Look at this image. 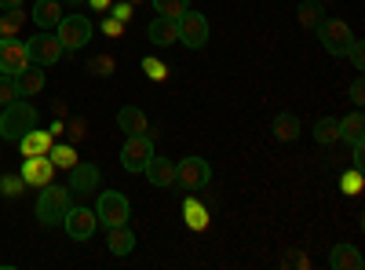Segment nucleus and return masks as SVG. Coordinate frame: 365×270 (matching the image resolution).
<instances>
[{
    "label": "nucleus",
    "instance_id": "nucleus-1",
    "mask_svg": "<svg viewBox=\"0 0 365 270\" xmlns=\"http://www.w3.org/2000/svg\"><path fill=\"white\" fill-rule=\"evenodd\" d=\"M70 204H73L70 187L44 183V187H41V197H37V223H41V227H63Z\"/></svg>",
    "mask_w": 365,
    "mask_h": 270
},
{
    "label": "nucleus",
    "instance_id": "nucleus-2",
    "mask_svg": "<svg viewBox=\"0 0 365 270\" xmlns=\"http://www.w3.org/2000/svg\"><path fill=\"white\" fill-rule=\"evenodd\" d=\"M29 128H37V110L15 99L8 106H0V139H8V142H19Z\"/></svg>",
    "mask_w": 365,
    "mask_h": 270
},
{
    "label": "nucleus",
    "instance_id": "nucleus-3",
    "mask_svg": "<svg viewBox=\"0 0 365 270\" xmlns=\"http://www.w3.org/2000/svg\"><path fill=\"white\" fill-rule=\"evenodd\" d=\"M91 33H96V26H91V19H84L81 11L63 15V19H58V26H55V37L63 41L66 51H81L91 41Z\"/></svg>",
    "mask_w": 365,
    "mask_h": 270
},
{
    "label": "nucleus",
    "instance_id": "nucleus-4",
    "mask_svg": "<svg viewBox=\"0 0 365 270\" xmlns=\"http://www.w3.org/2000/svg\"><path fill=\"white\" fill-rule=\"evenodd\" d=\"M96 219L103 227H120V223H128L132 219V204L125 194H117V190H103L99 201H96Z\"/></svg>",
    "mask_w": 365,
    "mask_h": 270
},
{
    "label": "nucleus",
    "instance_id": "nucleus-5",
    "mask_svg": "<svg viewBox=\"0 0 365 270\" xmlns=\"http://www.w3.org/2000/svg\"><path fill=\"white\" fill-rule=\"evenodd\" d=\"M318 41H322V48L329 51V55H344L347 51V44L354 41V33H351V26L344 22V19H318Z\"/></svg>",
    "mask_w": 365,
    "mask_h": 270
},
{
    "label": "nucleus",
    "instance_id": "nucleus-6",
    "mask_svg": "<svg viewBox=\"0 0 365 270\" xmlns=\"http://www.w3.org/2000/svg\"><path fill=\"white\" fill-rule=\"evenodd\" d=\"M26 55H29V63H34V66H55L58 58L66 55V48H63V41H58L55 33L44 29V33L26 41Z\"/></svg>",
    "mask_w": 365,
    "mask_h": 270
},
{
    "label": "nucleus",
    "instance_id": "nucleus-7",
    "mask_svg": "<svg viewBox=\"0 0 365 270\" xmlns=\"http://www.w3.org/2000/svg\"><path fill=\"white\" fill-rule=\"evenodd\" d=\"M208 179H212V168L205 157H182L175 165V187L182 190H205Z\"/></svg>",
    "mask_w": 365,
    "mask_h": 270
},
{
    "label": "nucleus",
    "instance_id": "nucleus-8",
    "mask_svg": "<svg viewBox=\"0 0 365 270\" xmlns=\"http://www.w3.org/2000/svg\"><path fill=\"white\" fill-rule=\"evenodd\" d=\"M150 157H154V139L150 135H128L125 150H120V165H125V172L139 175L150 165Z\"/></svg>",
    "mask_w": 365,
    "mask_h": 270
},
{
    "label": "nucleus",
    "instance_id": "nucleus-9",
    "mask_svg": "<svg viewBox=\"0 0 365 270\" xmlns=\"http://www.w3.org/2000/svg\"><path fill=\"white\" fill-rule=\"evenodd\" d=\"M175 26H179V44H187V48H205L208 44V19L201 11L187 8L175 19Z\"/></svg>",
    "mask_w": 365,
    "mask_h": 270
},
{
    "label": "nucleus",
    "instance_id": "nucleus-10",
    "mask_svg": "<svg viewBox=\"0 0 365 270\" xmlns=\"http://www.w3.org/2000/svg\"><path fill=\"white\" fill-rule=\"evenodd\" d=\"M96 208H84V204H70V212H66V219H63V227H66V234L73 237V242H88L91 234H96Z\"/></svg>",
    "mask_w": 365,
    "mask_h": 270
},
{
    "label": "nucleus",
    "instance_id": "nucleus-11",
    "mask_svg": "<svg viewBox=\"0 0 365 270\" xmlns=\"http://www.w3.org/2000/svg\"><path fill=\"white\" fill-rule=\"evenodd\" d=\"M29 66V55H26V44L15 41V37H0V73H22Z\"/></svg>",
    "mask_w": 365,
    "mask_h": 270
},
{
    "label": "nucleus",
    "instance_id": "nucleus-12",
    "mask_svg": "<svg viewBox=\"0 0 365 270\" xmlns=\"http://www.w3.org/2000/svg\"><path fill=\"white\" fill-rule=\"evenodd\" d=\"M22 179H26V187H44L55 179V165L48 154H37V157H26L22 161Z\"/></svg>",
    "mask_w": 365,
    "mask_h": 270
},
{
    "label": "nucleus",
    "instance_id": "nucleus-13",
    "mask_svg": "<svg viewBox=\"0 0 365 270\" xmlns=\"http://www.w3.org/2000/svg\"><path fill=\"white\" fill-rule=\"evenodd\" d=\"M99 183H103V175H99L96 165H73V168H70V194H77V197L96 194Z\"/></svg>",
    "mask_w": 365,
    "mask_h": 270
},
{
    "label": "nucleus",
    "instance_id": "nucleus-14",
    "mask_svg": "<svg viewBox=\"0 0 365 270\" xmlns=\"http://www.w3.org/2000/svg\"><path fill=\"white\" fill-rule=\"evenodd\" d=\"M146 37L154 41L158 48L179 44V26H175V19H168V15H158V19H150V26H146Z\"/></svg>",
    "mask_w": 365,
    "mask_h": 270
},
{
    "label": "nucleus",
    "instance_id": "nucleus-15",
    "mask_svg": "<svg viewBox=\"0 0 365 270\" xmlns=\"http://www.w3.org/2000/svg\"><path fill=\"white\" fill-rule=\"evenodd\" d=\"M143 175L150 179V183H154V187H161V190H172L175 187V165L168 161V157H150V165L143 168Z\"/></svg>",
    "mask_w": 365,
    "mask_h": 270
},
{
    "label": "nucleus",
    "instance_id": "nucleus-16",
    "mask_svg": "<svg viewBox=\"0 0 365 270\" xmlns=\"http://www.w3.org/2000/svg\"><path fill=\"white\" fill-rule=\"evenodd\" d=\"M117 128L125 132V135H146L150 132V121H146V113L139 106H120L117 110Z\"/></svg>",
    "mask_w": 365,
    "mask_h": 270
},
{
    "label": "nucleus",
    "instance_id": "nucleus-17",
    "mask_svg": "<svg viewBox=\"0 0 365 270\" xmlns=\"http://www.w3.org/2000/svg\"><path fill=\"white\" fill-rule=\"evenodd\" d=\"M15 88H19V99L37 95L41 88H44V66H34V63H29L22 73H15Z\"/></svg>",
    "mask_w": 365,
    "mask_h": 270
},
{
    "label": "nucleus",
    "instance_id": "nucleus-18",
    "mask_svg": "<svg viewBox=\"0 0 365 270\" xmlns=\"http://www.w3.org/2000/svg\"><path fill=\"white\" fill-rule=\"evenodd\" d=\"M106 245L113 256H128L135 249V234L128 223H120V227H106Z\"/></svg>",
    "mask_w": 365,
    "mask_h": 270
},
{
    "label": "nucleus",
    "instance_id": "nucleus-19",
    "mask_svg": "<svg viewBox=\"0 0 365 270\" xmlns=\"http://www.w3.org/2000/svg\"><path fill=\"white\" fill-rule=\"evenodd\" d=\"M29 15H34V22H37L41 29H55V26H58V19L66 15V8L58 4V0H37Z\"/></svg>",
    "mask_w": 365,
    "mask_h": 270
},
{
    "label": "nucleus",
    "instance_id": "nucleus-20",
    "mask_svg": "<svg viewBox=\"0 0 365 270\" xmlns=\"http://www.w3.org/2000/svg\"><path fill=\"white\" fill-rule=\"evenodd\" d=\"M19 150H22V157L48 154V150H51V132H44V128H29V132L19 139Z\"/></svg>",
    "mask_w": 365,
    "mask_h": 270
},
{
    "label": "nucleus",
    "instance_id": "nucleus-21",
    "mask_svg": "<svg viewBox=\"0 0 365 270\" xmlns=\"http://www.w3.org/2000/svg\"><path fill=\"white\" fill-rule=\"evenodd\" d=\"M182 223H187L190 230H197V234H201V230H208V223H212L208 208H205V204H201L194 194H190L187 201H182Z\"/></svg>",
    "mask_w": 365,
    "mask_h": 270
},
{
    "label": "nucleus",
    "instance_id": "nucleus-22",
    "mask_svg": "<svg viewBox=\"0 0 365 270\" xmlns=\"http://www.w3.org/2000/svg\"><path fill=\"white\" fill-rule=\"evenodd\" d=\"M329 266L332 270H361L365 266V256L354 249V245H336L329 256Z\"/></svg>",
    "mask_w": 365,
    "mask_h": 270
},
{
    "label": "nucleus",
    "instance_id": "nucleus-23",
    "mask_svg": "<svg viewBox=\"0 0 365 270\" xmlns=\"http://www.w3.org/2000/svg\"><path fill=\"white\" fill-rule=\"evenodd\" d=\"M274 139L278 142H296L299 139V117L296 113H278L274 117Z\"/></svg>",
    "mask_w": 365,
    "mask_h": 270
},
{
    "label": "nucleus",
    "instance_id": "nucleus-24",
    "mask_svg": "<svg viewBox=\"0 0 365 270\" xmlns=\"http://www.w3.org/2000/svg\"><path fill=\"white\" fill-rule=\"evenodd\" d=\"M314 142H322V146L340 142V117H322L314 125Z\"/></svg>",
    "mask_w": 365,
    "mask_h": 270
},
{
    "label": "nucleus",
    "instance_id": "nucleus-25",
    "mask_svg": "<svg viewBox=\"0 0 365 270\" xmlns=\"http://www.w3.org/2000/svg\"><path fill=\"white\" fill-rule=\"evenodd\" d=\"M340 139H347V142H358V139H365V117H361V110L347 113L344 121H340Z\"/></svg>",
    "mask_w": 365,
    "mask_h": 270
},
{
    "label": "nucleus",
    "instance_id": "nucleus-26",
    "mask_svg": "<svg viewBox=\"0 0 365 270\" xmlns=\"http://www.w3.org/2000/svg\"><path fill=\"white\" fill-rule=\"evenodd\" d=\"M48 157H51L55 168H66V172H70V168L77 165V150H73V142H51Z\"/></svg>",
    "mask_w": 365,
    "mask_h": 270
},
{
    "label": "nucleus",
    "instance_id": "nucleus-27",
    "mask_svg": "<svg viewBox=\"0 0 365 270\" xmlns=\"http://www.w3.org/2000/svg\"><path fill=\"white\" fill-rule=\"evenodd\" d=\"M22 22H26L22 8H4V15H0V37H15L22 29Z\"/></svg>",
    "mask_w": 365,
    "mask_h": 270
},
{
    "label": "nucleus",
    "instance_id": "nucleus-28",
    "mask_svg": "<svg viewBox=\"0 0 365 270\" xmlns=\"http://www.w3.org/2000/svg\"><path fill=\"white\" fill-rule=\"evenodd\" d=\"M361 187H365L361 168H347V172L340 175V190H344L347 197H358V194H361Z\"/></svg>",
    "mask_w": 365,
    "mask_h": 270
},
{
    "label": "nucleus",
    "instance_id": "nucleus-29",
    "mask_svg": "<svg viewBox=\"0 0 365 270\" xmlns=\"http://www.w3.org/2000/svg\"><path fill=\"white\" fill-rule=\"evenodd\" d=\"M150 4H154V11L158 15H168V19H179L182 11L190 8V0H150Z\"/></svg>",
    "mask_w": 365,
    "mask_h": 270
},
{
    "label": "nucleus",
    "instance_id": "nucleus-30",
    "mask_svg": "<svg viewBox=\"0 0 365 270\" xmlns=\"http://www.w3.org/2000/svg\"><path fill=\"white\" fill-rule=\"evenodd\" d=\"M318 19H322V4H314V0H303V4H299V26H303V29H314Z\"/></svg>",
    "mask_w": 365,
    "mask_h": 270
},
{
    "label": "nucleus",
    "instance_id": "nucleus-31",
    "mask_svg": "<svg viewBox=\"0 0 365 270\" xmlns=\"http://www.w3.org/2000/svg\"><path fill=\"white\" fill-rule=\"evenodd\" d=\"M143 73H146L150 81H165V77H168V66L161 63V58H154V55H146V58H143Z\"/></svg>",
    "mask_w": 365,
    "mask_h": 270
},
{
    "label": "nucleus",
    "instance_id": "nucleus-32",
    "mask_svg": "<svg viewBox=\"0 0 365 270\" xmlns=\"http://www.w3.org/2000/svg\"><path fill=\"white\" fill-rule=\"evenodd\" d=\"M22 190H26L22 175H0V194H4V197H19Z\"/></svg>",
    "mask_w": 365,
    "mask_h": 270
},
{
    "label": "nucleus",
    "instance_id": "nucleus-33",
    "mask_svg": "<svg viewBox=\"0 0 365 270\" xmlns=\"http://www.w3.org/2000/svg\"><path fill=\"white\" fill-rule=\"evenodd\" d=\"M19 99V88H15V77L11 73H0V106H8Z\"/></svg>",
    "mask_w": 365,
    "mask_h": 270
},
{
    "label": "nucleus",
    "instance_id": "nucleus-34",
    "mask_svg": "<svg viewBox=\"0 0 365 270\" xmlns=\"http://www.w3.org/2000/svg\"><path fill=\"white\" fill-rule=\"evenodd\" d=\"M344 55L351 58V66H354V70H365V44H361L358 37L347 44V51H344Z\"/></svg>",
    "mask_w": 365,
    "mask_h": 270
},
{
    "label": "nucleus",
    "instance_id": "nucleus-35",
    "mask_svg": "<svg viewBox=\"0 0 365 270\" xmlns=\"http://www.w3.org/2000/svg\"><path fill=\"white\" fill-rule=\"evenodd\" d=\"M88 70L96 73V77H110V73H113V58H110V55H96V58L88 63Z\"/></svg>",
    "mask_w": 365,
    "mask_h": 270
},
{
    "label": "nucleus",
    "instance_id": "nucleus-36",
    "mask_svg": "<svg viewBox=\"0 0 365 270\" xmlns=\"http://www.w3.org/2000/svg\"><path fill=\"white\" fill-rule=\"evenodd\" d=\"M110 15H113L117 22H128V19L135 15V4H128V0H117V4H110Z\"/></svg>",
    "mask_w": 365,
    "mask_h": 270
},
{
    "label": "nucleus",
    "instance_id": "nucleus-37",
    "mask_svg": "<svg viewBox=\"0 0 365 270\" xmlns=\"http://www.w3.org/2000/svg\"><path fill=\"white\" fill-rule=\"evenodd\" d=\"M347 95H351V103H354V106H361V103H365V81H361V77H354V81H351Z\"/></svg>",
    "mask_w": 365,
    "mask_h": 270
},
{
    "label": "nucleus",
    "instance_id": "nucleus-38",
    "mask_svg": "<svg viewBox=\"0 0 365 270\" xmlns=\"http://www.w3.org/2000/svg\"><path fill=\"white\" fill-rule=\"evenodd\" d=\"M103 33H106V37H120V33H125V22H117L113 15H106V19H103Z\"/></svg>",
    "mask_w": 365,
    "mask_h": 270
},
{
    "label": "nucleus",
    "instance_id": "nucleus-39",
    "mask_svg": "<svg viewBox=\"0 0 365 270\" xmlns=\"http://www.w3.org/2000/svg\"><path fill=\"white\" fill-rule=\"evenodd\" d=\"M84 128H88V125L81 121V117H73V121L66 125V132H70V142H77V139H84Z\"/></svg>",
    "mask_w": 365,
    "mask_h": 270
},
{
    "label": "nucleus",
    "instance_id": "nucleus-40",
    "mask_svg": "<svg viewBox=\"0 0 365 270\" xmlns=\"http://www.w3.org/2000/svg\"><path fill=\"white\" fill-rule=\"evenodd\" d=\"M351 165H354V168H365V139H358V142H354V154H351Z\"/></svg>",
    "mask_w": 365,
    "mask_h": 270
},
{
    "label": "nucleus",
    "instance_id": "nucleus-41",
    "mask_svg": "<svg viewBox=\"0 0 365 270\" xmlns=\"http://www.w3.org/2000/svg\"><path fill=\"white\" fill-rule=\"evenodd\" d=\"M285 266H311V259L296 252V256H285Z\"/></svg>",
    "mask_w": 365,
    "mask_h": 270
},
{
    "label": "nucleus",
    "instance_id": "nucleus-42",
    "mask_svg": "<svg viewBox=\"0 0 365 270\" xmlns=\"http://www.w3.org/2000/svg\"><path fill=\"white\" fill-rule=\"evenodd\" d=\"M88 4L96 8V11H106V8H110V0H88Z\"/></svg>",
    "mask_w": 365,
    "mask_h": 270
},
{
    "label": "nucleus",
    "instance_id": "nucleus-43",
    "mask_svg": "<svg viewBox=\"0 0 365 270\" xmlns=\"http://www.w3.org/2000/svg\"><path fill=\"white\" fill-rule=\"evenodd\" d=\"M4 8H22V0H0V11Z\"/></svg>",
    "mask_w": 365,
    "mask_h": 270
},
{
    "label": "nucleus",
    "instance_id": "nucleus-44",
    "mask_svg": "<svg viewBox=\"0 0 365 270\" xmlns=\"http://www.w3.org/2000/svg\"><path fill=\"white\" fill-rule=\"evenodd\" d=\"M63 8H77V4H84V0H58Z\"/></svg>",
    "mask_w": 365,
    "mask_h": 270
},
{
    "label": "nucleus",
    "instance_id": "nucleus-45",
    "mask_svg": "<svg viewBox=\"0 0 365 270\" xmlns=\"http://www.w3.org/2000/svg\"><path fill=\"white\" fill-rule=\"evenodd\" d=\"M128 4H139V0H128Z\"/></svg>",
    "mask_w": 365,
    "mask_h": 270
},
{
    "label": "nucleus",
    "instance_id": "nucleus-46",
    "mask_svg": "<svg viewBox=\"0 0 365 270\" xmlns=\"http://www.w3.org/2000/svg\"><path fill=\"white\" fill-rule=\"evenodd\" d=\"M322 4H332V0H322Z\"/></svg>",
    "mask_w": 365,
    "mask_h": 270
}]
</instances>
